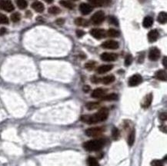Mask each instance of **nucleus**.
I'll return each instance as SVG.
<instances>
[{
	"label": "nucleus",
	"mask_w": 167,
	"mask_h": 166,
	"mask_svg": "<svg viewBox=\"0 0 167 166\" xmlns=\"http://www.w3.org/2000/svg\"><path fill=\"white\" fill-rule=\"evenodd\" d=\"M108 109L106 108H102L94 115H82V116H81V120L87 124H95V123L105 121L108 118Z\"/></svg>",
	"instance_id": "nucleus-1"
},
{
	"label": "nucleus",
	"mask_w": 167,
	"mask_h": 166,
	"mask_svg": "<svg viewBox=\"0 0 167 166\" xmlns=\"http://www.w3.org/2000/svg\"><path fill=\"white\" fill-rule=\"evenodd\" d=\"M105 144V140L94 139L85 141L83 144V148L89 152H96L102 148Z\"/></svg>",
	"instance_id": "nucleus-2"
},
{
	"label": "nucleus",
	"mask_w": 167,
	"mask_h": 166,
	"mask_svg": "<svg viewBox=\"0 0 167 166\" xmlns=\"http://www.w3.org/2000/svg\"><path fill=\"white\" fill-rule=\"evenodd\" d=\"M104 131L103 128L101 127L90 128L85 130V135L89 137H98L102 135Z\"/></svg>",
	"instance_id": "nucleus-3"
},
{
	"label": "nucleus",
	"mask_w": 167,
	"mask_h": 166,
	"mask_svg": "<svg viewBox=\"0 0 167 166\" xmlns=\"http://www.w3.org/2000/svg\"><path fill=\"white\" fill-rule=\"evenodd\" d=\"M105 13L102 11H98L91 17V21L93 24L99 25L105 20Z\"/></svg>",
	"instance_id": "nucleus-4"
},
{
	"label": "nucleus",
	"mask_w": 167,
	"mask_h": 166,
	"mask_svg": "<svg viewBox=\"0 0 167 166\" xmlns=\"http://www.w3.org/2000/svg\"><path fill=\"white\" fill-rule=\"evenodd\" d=\"M0 8L6 12H10L14 10L15 7L11 0H2L0 2Z\"/></svg>",
	"instance_id": "nucleus-5"
},
{
	"label": "nucleus",
	"mask_w": 167,
	"mask_h": 166,
	"mask_svg": "<svg viewBox=\"0 0 167 166\" xmlns=\"http://www.w3.org/2000/svg\"><path fill=\"white\" fill-rule=\"evenodd\" d=\"M142 81V78L139 74H135L129 79V85L131 87H135L140 84Z\"/></svg>",
	"instance_id": "nucleus-6"
},
{
	"label": "nucleus",
	"mask_w": 167,
	"mask_h": 166,
	"mask_svg": "<svg viewBox=\"0 0 167 166\" xmlns=\"http://www.w3.org/2000/svg\"><path fill=\"white\" fill-rule=\"evenodd\" d=\"M161 55L160 50L156 47H153L149 52V58L151 61H157Z\"/></svg>",
	"instance_id": "nucleus-7"
},
{
	"label": "nucleus",
	"mask_w": 167,
	"mask_h": 166,
	"mask_svg": "<svg viewBox=\"0 0 167 166\" xmlns=\"http://www.w3.org/2000/svg\"><path fill=\"white\" fill-rule=\"evenodd\" d=\"M103 49H117L119 48V45L118 43V42L114 41V40H108V41H105L101 45Z\"/></svg>",
	"instance_id": "nucleus-8"
},
{
	"label": "nucleus",
	"mask_w": 167,
	"mask_h": 166,
	"mask_svg": "<svg viewBox=\"0 0 167 166\" xmlns=\"http://www.w3.org/2000/svg\"><path fill=\"white\" fill-rule=\"evenodd\" d=\"M93 37L97 39H101L105 36V32L104 29H93L90 32Z\"/></svg>",
	"instance_id": "nucleus-9"
},
{
	"label": "nucleus",
	"mask_w": 167,
	"mask_h": 166,
	"mask_svg": "<svg viewBox=\"0 0 167 166\" xmlns=\"http://www.w3.org/2000/svg\"><path fill=\"white\" fill-rule=\"evenodd\" d=\"M93 6L88 3H81L79 6V10L82 15H89L93 11Z\"/></svg>",
	"instance_id": "nucleus-10"
},
{
	"label": "nucleus",
	"mask_w": 167,
	"mask_h": 166,
	"mask_svg": "<svg viewBox=\"0 0 167 166\" xmlns=\"http://www.w3.org/2000/svg\"><path fill=\"white\" fill-rule=\"evenodd\" d=\"M118 56L115 53H110V52H104L101 55V58L105 61H113L117 59Z\"/></svg>",
	"instance_id": "nucleus-11"
},
{
	"label": "nucleus",
	"mask_w": 167,
	"mask_h": 166,
	"mask_svg": "<svg viewBox=\"0 0 167 166\" xmlns=\"http://www.w3.org/2000/svg\"><path fill=\"white\" fill-rule=\"evenodd\" d=\"M152 101H153V94L149 93L147 95H145V97L142 100V107L144 108V109H148L151 105Z\"/></svg>",
	"instance_id": "nucleus-12"
},
{
	"label": "nucleus",
	"mask_w": 167,
	"mask_h": 166,
	"mask_svg": "<svg viewBox=\"0 0 167 166\" xmlns=\"http://www.w3.org/2000/svg\"><path fill=\"white\" fill-rule=\"evenodd\" d=\"M159 33L156 29H153L148 33V40L150 42H154L159 38Z\"/></svg>",
	"instance_id": "nucleus-13"
},
{
	"label": "nucleus",
	"mask_w": 167,
	"mask_h": 166,
	"mask_svg": "<svg viewBox=\"0 0 167 166\" xmlns=\"http://www.w3.org/2000/svg\"><path fill=\"white\" fill-rule=\"evenodd\" d=\"M105 91L104 89H100V88H98V89L93 90V93H92V97L94 98H102V97L105 95Z\"/></svg>",
	"instance_id": "nucleus-14"
},
{
	"label": "nucleus",
	"mask_w": 167,
	"mask_h": 166,
	"mask_svg": "<svg viewBox=\"0 0 167 166\" xmlns=\"http://www.w3.org/2000/svg\"><path fill=\"white\" fill-rule=\"evenodd\" d=\"M113 65H103L99 66L97 69V72L99 74H104L106 72H109L113 69Z\"/></svg>",
	"instance_id": "nucleus-15"
},
{
	"label": "nucleus",
	"mask_w": 167,
	"mask_h": 166,
	"mask_svg": "<svg viewBox=\"0 0 167 166\" xmlns=\"http://www.w3.org/2000/svg\"><path fill=\"white\" fill-rule=\"evenodd\" d=\"M32 8L37 12H42L45 9L44 5L41 2H35L32 4Z\"/></svg>",
	"instance_id": "nucleus-16"
},
{
	"label": "nucleus",
	"mask_w": 167,
	"mask_h": 166,
	"mask_svg": "<svg viewBox=\"0 0 167 166\" xmlns=\"http://www.w3.org/2000/svg\"><path fill=\"white\" fill-rule=\"evenodd\" d=\"M155 77L160 81H166V72L165 70H159L155 74Z\"/></svg>",
	"instance_id": "nucleus-17"
},
{
	"label": "nucleus",
	"mask_w": 167,
	"mask_h": 166,
	"mask_svg": "<svg viewBox=\"0 0 167 166\" xmlns=\"http://www.w3.org/2000/svg\"><path fill=\"white\" fill-rule=\"evenodd\" d=\"M153 24V17L149 16V15H147L144 18L143 22H142V26L144 28H150Z\"/></svg>",
	"instance_id": "nucleus-18"
},
{
	"label": "nucleus",
	"mask_w": 167,
	"mask_h": 166,
	"mask_svg": "<svg viewBox=\"0 0 167 166\" xmlns=\"http://www.w3.org/2000/svg\"><path fill=\"white\" fill-rule=\"evenodd\" d=\"M157 20L160 24H165L167 21L166 12H159L157 17Z\"/></svg>",
	"instance_id": "nucleus-19"
},
{
	"label": "nucleus",
	"mask_w": 167,
	"mask_h": 166,
	"mask_svg": "<svg viewBox=\"0 0 167 166\" xmlns=\"http://www.w3.org/2000/svg\"><path fill=\"white\" fill-rule=\"evenodd\" d=\"M101 81L105 85L111 84V83H113V81H115V76L113 75H107V76H105L104 78H102V79H101Z\"/></svg>",
	"instance_id": "nucleus-20"
},
{
	"label": "nucleus",
	"mask_w": 167,
	"mask_h": 166,
	"mask_svg": "<svg viewBox=\"0 0 167 166\" xmlns=\"http://www.w3.org/2000/svg\"><path fill=\"white\" fill-rule=\"evenodd\" d=\"M102 98V100H105V101H115V100L118 99V95L115 93H111L109 95H104Z\"/></svg>",
	"instance_id": "nucleus-21"
},
{
	"label": "nucleus",
	"mask_w": 167,
	"mask_h": 166,
	"mask_svg": "<svg viewBox=\"0 0 167 166\" xmlns=\"http://www.w3.org/2000/svg\"><path fill=\"white\" fill-rule=\"evenodd\" d=\"M60 5H62L63 7L67 8V9H73L75 7V5L73 3H72L71 2L67 1V0H61L60 1Z\"/></svg>",
	"instance_id": "nucleus-22"
},
{
	"label": "nucleus",
	"mask_w": 167,
	"mask_h": 166,
	"mask_svg": "<svg viewBox=\"0 0 167 166\" xmlns=\"http://www.w3.org/2000/svg\"><path fill=\"white\" fill-rule=\"evenodd\" d=\"M75 23H76L77 26H87L89 25V22L82 18H76V19L75 20Z\"/></svg>",
	"instance_id": "nucleus-23"
},
{
	"label": "nucleus",
	"mask_w": 167,
	"mask_h": 166,
	"mask_svg": "<svg viewBox=\"0 0 167 166\" xmlns=\"http://www.w3.org/2000/svg\"><path fill=\"white\" fill-rule=\"evenodd\" d=\"M107 35L110 37H113V38H116V37H119V35H120L119 32L116 29H109L107 32Z\"/></svg>",
	"instance_id": "nucleus-24"
},
{
	"label": "nucleus",
	"mask_w": 167,
	"mask_h": 166,
	"mask_svg": "<svg viewBox=\"0 0 167 166\" xmlns=\"http://www.w3.org/2000/svg\"><path fill=\"white\" fill-rule=\"evenodd\" d=\"M135 138H136V133H135V131L133 130L131 132H130L129 135V138H128L129 145L132 146L133 144H134Z\"/></svg>",
	"instance_id": "nucleus-25"
},
{
	"label": "nucleus",
	"mask_w": 167,
	"mask_h": 166,
	"mask_svg": "<svg viewBox=\"0 0 167 166\" xmlns=\"http://www.w3.org/2000/svg\"><path fill=\"white\" fill-rule=\"evenodd\" d=\"M89 2L91 4V6H95V7H101L103 6V0H88Z\"/></svg>",
	"instance_id": "nucleus-26"
},
{
	"label": "nucleus",
	"mask_w": 167,
	"mask_h": 166,
	"mask_svg": "<svg viewBox=\"0 0 167 166\" xmlns=\"http://www.w3.org/2000/svg\"><path fill=\"white\" fill-rule=\"evenodd\" d=\"M99 102H95V101H91V102H88L85 105V107L87 108V109L89 110H93V109H96L99 107Z\"/></svg>",
	"instance_id": "nucleus-27"
},
{
	"label": "nucleus",
	"mask_w": 167,
	"mask_h": 166,
	"mask_svg": "<svg viewBox=\"0 0 167 166\" xmlns=\"http://www.w3.org/2000/svg\"><path fill=\"white\" fill-rule=\"evenodd\" d=\"M88 166H99V162L94 157H89L87 160Z\"/></svg>",
	"instance_id": "nucleus-28"
},
{
	"label": "nucleus",
	"mask_w": 167,
	"mask_h": 166,
	"mask_svg": "<svg viewBox=\"0 0 167 166\" xmlns=\"http://www.w3.org/2000/svg\"><path fill=\"white\" fill-rule=\"evenodd\" d=\"M60 9L57 6H52L49 9V13L53 14V15H57V14L60 13Z\"/></svg>",
	"instance_id": "nucleus-29"
},
{
	"label": "nucleus",
	"mask_w": 167,
	"mask_h": 166,
	"mask_svg": "<svg viewBox=\"0 0 167 166\" xmlns=\"http://www.w3.org/2000/svg\"><path fill=\"white\" fill-rule=\"evenodd\" d=\"M16 3H17L18 7L20 9H25L27 7V6H28L27 2L26 0H17Z\"/></svg>",
	"instance_id": "nucleus-30"
},
{
	"label": "nucleus",
	"mask_w": 167,
	"mask_h": 166,
	"mask_svg": "<svg viewBox=\"0 0 167 166\" xmlns=\"http://www.w3.org/2000/svg\"><path fill=\"white\" fill-rule=\"evenodd\" d=\"M21 19V15L19 12H15L13 15H11V20L13 22H18L19 21H20Z\"/></svg>",
	"instance_id": "nucleus-31"
},
{
	"label": "nucleus",
	"mask_w": 167,
	"mask_h": 166,
	"mask_svg": "<svg viewBox=\"0 0 167 166\" xmlns=\"http://www.w3.org/2000/svg\"><path fill=\"white\" fill-rule=\"evenodd\" d=\"M112 135H113V138L115 140H117L118 138L120 136V133H119V131L117 128H113V130H112Z\"/></svg>",
	"instance_id": "nucleus-32"
},
{
	"label": "nucleus",
	"mask_w": 167,
	"mask_h": 166,
	"mask_svg": "<svg viewBox=\"0 0 167 166\" xmlns=\"http://www.w3.org/2000/svg\"><path fill=\"white\" fill-rule=\"evenodd\" d=\"M9 18L6 15L0 13V24H8Z\"/></svg>",
	"instance_id": "nucleus-33"
},
{
	"label": "nucleus",
	"mask_w": 167,
	"mask_h": 166,
	"mask_svg": "<svg viewBox=\"0 0 167 166\" xmlns=\"http://www.w3.org/2000/svg\"><path fill=\"white\" fill-rule=\"evenodd\" d=\"M132 62H133V56H132L130 54H129V55H127L126 57H125V65L126 66H129L131 65Z\"/></svg>",
	"instance_id": "nucleus-34"
},
{
	"label": "nucleus",
	"mask_w": 167,
	"mask_h": 166,
	"mask_svg": "<svg viewBox=\"0 0 167 166\" xmlns=\"http://www.w3.org/2000/svg\"><path fill=\"white\" fill-rule=\"evenodd\" d=\"M95 65H96V62L93 61H90L85 65V69H88V70H92V69L95 67Z\"/></svg>",
	"instance_id": "nucleus-35"
},
{
	"label": "nucleus",
	"mask_w": 167,
	"mask_h": 166,
	"mask_svg": "<svg viewBox=\"0 0 167 166\" xmlns=\"http://www.w3.org/2000/svg\"><path fill=\"white\" fill-rule=\"evenodd\" d=\"M151 166H164L163 161L161 160H153L151 162Z\"/></svg>",
	"instance_id": "nucleus-36"
},
{
	"label": "nucleus",
	"mask_w": 167,
	"mask_h": 166,
	"mask_svg": "<svg viewBox=\"0 0 167 166\" xmlns=\"http://www.w3.org/2000/svg\"><path fill=\"white\" fill-rule=\"evenodd\" d=\"M109 22L111 23V24L115 25V26H119V22H118L117 18H116V17L109 16Z\"/></svg>",
	"instance_id": "nucleus-37"
},
{
	"label": "nucleus",
	"mask_w": 167,
	"mask_h": 166,
	"mask_svg": "<svg viewBox=\"0 0 167 166\" xmlns=\"http://www.w3.org/2000/svg\"><path fill=\"white\" fill-rule=\"evenodd\" d=\"M76 35H77L79 38H81V37H82L84 35H85V32H84V31L81 30V29H78V30H76Z\"/></svg>",
	"instance_id": "nucleus-38"
},
{
	"label": "nucleus",
	"mask_w": 167,
	"mask_h": 166,
	"mask_svg": "<svg viewBox=\"0 0 167 166\" xmlns=\"http://www.w3.org/2000/svg\"><path fill=\"white\" fill-rule=\"evenodd\" d=\"M166 118V112H162V113H161L160 115H159V119H160L161 121H165Z\"/></svg>",
	"instance_id": "nucleus-39"
},
{
	"label": "nucleus",
	"mask_w": 167,
	"mask_h": 166,
	"mask_svg": "<svg viewBox=\"0 0 167 166\" xmlns=\"http://www.w3.org/2000/svg\"><path fill=\"white\" fill-rule=\"evenodd\" d=\"M91 81H93V83H98L99 81V78H97V77H96V76H93V77H92V79H91Z\"/></svg>",
	"instance_id": "nucleus-40"
},
{
	"label": "nucleus",
	"mask_w": 167,
	"mask_h": 166,
	"mask_svg": "<svg viewBox=\"0 0 167 166\" xmlns=\"http://www.w3.org/2000/svg\"><path fill=\"white\" fill-rule=\"evenodd\" d=\"M58 25H62L64 22H65V20L62 19V18H59V19L56 20V22Z\"/></svg>",
	"instance_id": "nucleus-41"
},
{
	"label": "nucleus",
	"mask_w": 167,
	"mask_h": 166,
	"mask_svg": "<svg viewBox=\"0 0 167 166\" xmlns=\"http://www.w3.org/2000/svg\"><path fill=\"white\" fill-rule=\"evenodd\" d=\"M6 29L5 28H2V29H0V35H2L6 33Z\"/></svg>",
	"instance_id": "nucleus-42"
},
{
	"label": "nucleus",
	"mask_w": 167,
	"mask_h": 166,
	"mask_svg": "<svg viewBox=\"0 0 167 166\" xmlns=\"http://www.w3.org/2000/svg\"><path fill=\"white\" fill-rule=\"evenodd\" d=\"M83 89V91H84V92H88L90 90V87H89V85H85V86H84L83 89Z\"/></svg>",
	"instance_id": "nucleus-43"
},
{
	"label": "nucleus",
	"mask_w": 167,
	"mask_h": 166,
	"mask_svg": "<svg viewBox=\"0 0 167 166\" xmlns=\"http://www.w3.org/2000/svg\"><path fill=\"white\" fill-rule=\"evenodd\" d=\"M162 64L165 66V68H166V56H164L163 59H162Z\"/></svg>",
	"instance_id": "nucleus-44"
},
{
	"label": "nucleus",
	"mask_w": 167,
	"mask_h": 166,
	"mask_svg": "<svg viewBox=\"0 0 167 166\" xmlns=\"http://www.w3.org/2000/svg\"><path fill=\"white\" fill-rule=\"evenodd\" d=\"M143 58H144V57H143V54H141V55H140V57H139V62H142V61H143Z\"/></svg>",
	"instance_id": "nucleus-45"
},
{
	"label": "nucleus",
	"mask_w": 167,
	"mask_h": 166,
	"mask_svg": "<svg viewBox=\"0 0 167 166\" xmlns=\"http://www.w3.org/2000/svg\"><path fill=\"white\" fill-rule=\"evenodd\" d=\"M45 1L47 3H50H50H53L54 0H45Z\"/></svg>",
	"instance_id": "nucleus-46"
},
{
	"label": "nucleus",
	"mask_w": 167,
	"mask_h": 166,
	"mask_svg": "<svg viewBox=\"0 0 167 166\" xmlns=\"http://www.w3.org/2000/svg\"><path fill=\"white\" fill-rule=\"evenodd\" d=\"M73 1H78V0H73Z\"/></svg>",
	"instance_id": "nucleus-47"
}]
</instances>
